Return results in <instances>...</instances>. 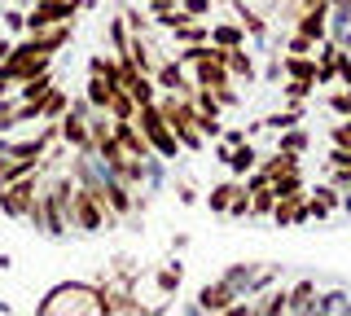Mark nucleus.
Returning a JSON list of instances; mask_svg holds the SVG:
<instances>
[{
	"mask_svg": "<svg viewBox=\"0 0 351 316\" xmlns=\"http://www.w3.org/2000/svg\"><path fill=\"white\" fill-rule=\"evenodd\" d=\"M285 171H299V162H294V154H285V149H281V154H272L268 162H263V176H268V180L285 176Z\"/></svg>",
	"mask_w": 351,
	"mask_h": 316,
	"instance_id": "nucleus-14",
	"label": "nucleus"
},
{
	"mask_svg": "<svg viewBox=\"0 0 351 316\" xmlns=\"http://www.w3.org/2000/svg\"><path fill=\"white\" fill-rule=\"evenodd\" d=\"M80 299H101L106 303V312H114V299H110V290L106 286H84V281H75V286H53L49 294H44V303H40V312L44 316H53V312H93L88 303H80Z\"/></svg>",
	"mask_w": 351,
	"mask_h": 316,
	"instance_id": "nucleus-1",
	"label": "nucleus"
},
{
	"mask_svg": "<svg viewBox=\"0 0 351 316\" xmlns=\"http://www.w3.org/2000/svg\"><path fill=\"white\" fill-rule=\"evenodd\" d=\"M211 40L219 49H241V31L237 27H211Z\"/></svg>",
	"mask_w": 351,
	"mask_h": 316,
	"instance_id": "nucleus-19",
	"label": "nucleus"
},
{
	"mask_svg": "<svg viewBox=\"0 0 351 316\" xmlns=\"http://www.w3.org/2000/svg\"><path fill=\"white\" fill-rule=\"evenodd\" d=\"M132 97H136V106H149L154 101V84H149V75H141V80L136 84H132V88H128Z\"/></svg>",
	"mask_w": 351,
	"mask_h": 316,
	"instance_id": "nucleus-22",
	"label": "nucleus"
},
{
	"mask_svg": "<svg viewBox=\"0 0 351 316\" xmlns=\"http://www.w3.org/2000/svg\"><path fill=\"white\" fill-rule=\"evenodd\" d=\"M75 14H80V0H40V5L27 14V31H53V27H66Z\"/></svg>",
	"mask_w": 351,
	"mask_h": 316,
	"instance_id": "nucleus-3",
	"label": "nucleus"
},
{
	"mask_svg": "<svg viewBox=\"0 0 351 316\" xmlns=\"http://www.w3.org/2000/svg\"><path fill=\"white\" fill-rule=\"evenodd\" d=\"M334 145L351 149V119H347V123H334Z\"/></svg>",
	"mask_w": 351,
	"mask_h": 316,
	"instance_id": "nucleus-29",
	"label": "nucleus"
},
{
	"mask_svg": "<svg viewBox=\"0 0 351 316\" xmlns=\"http://www.w3.org/2000/svg\"><path fill=\"white\" fill-rule=\"evenodd\" d=\"M255 145L250 141H241V145H233V154H228V167L237 171V176H246V171H255Z\"/></svg>",
	"mask_w": 351,
	"mask_h": 316,
	"instance_id": "nucleus-10",
	"label": "nucleus"
},
{
	"mask_svg": "<svg viewBox=\"0 0 351 316\" xmlns=\"http://www.w3.org/2000/svg\"><path fill=\"white\" fill-rule=\"evenodd\" d=\"M5 27H9V31H22V27H27V14H18V9H9V14H5Z\"/></svg>",
	"mask_w": 351,
	"mask_h": 316,
	"instance_id": "nucleus-32",
	"label": "nucleus"
},
{
	"mask_svg": "<svg viewBox=\"0 0 351 316\" xmlns=\"http://www.w3.org/2000/svg\"><path fill=\"white\" fill-rule=\"evenodd\" d=\"M228 211H233V215H250V189H237V198L228 202Z\"/></svg>",
	"mask_w": 351,
	"mask_h": 316,
	"instance_id": "nucleus-27",
	"label": "nucleus"
},
{
	"mask_svg": "<svg viewBox=\"0 0 351 316\" xmlns=\"http://www.w3.org/2000/svg\"><path fill=\"white\" fill-rule=\"evenodd\" d=\"M338 202H343V198H338V189H329V184H325V189H316V198H307V215L321 220V215H329Z\"/></svg>",
	"mask_w": 351,
	"mask_h": 316,
	"instance_id": "nucleus-11",
	"label": "nucleus"
},
{
	"mask_svg": "<svg viewBox=\"0 0 351 316\" xmlns=\"http://www.w3.org/2000/svg\"><path fill=\"white\" fill-rule=\"evenodd\" d=\"M233 198H237V184H215L206 202H211V211H228V202H233Z\"/></svg>",
	"mask_w": 351,
	"mask_h": 316,
	"instance_id": "nucleus-18",
	"label": "nucleus"
},
{
	"mask_svg": "<svg viewBox=\"0 0 351 316\" xmlns=\"http://www.w3.org/2000/svg\"><path fill=\"white\" fill-rule=\"evenodd\" d=\"M303 145H307V136H303V132H290V136H281V149H285V154H299Z\"/></svg>",
	"mask_w": 351,
	"mask_h": 316,
	"instance_id": "nucleus-28",
	"label": "nucleus"
},
{
	"mask_svg": "<svg viewBox=\"0 0 351 316\" xmlns=\"http://www.w3.org/2000/svg\"><path fill=\"white\" fill-rule=\"evenodd\" d=\"M84 114H88V106H80L75 114H66L62 119V136H66V145H75L80 154H93V127H88L93 119H84Z\"/></svg>",
	"mask_w": 351,
	"mask_h": 316,
	"instance_id": "nucleus-4",
	"label": "nucleus"
},
{
	"mask_svg": "<svg viewBox=\"0 0 351 316\" xmlns=\"http://www.w3.org/2000/svg\"><path fill=\"white\" fill-rule=\"evenodd\" d=\"M62 114H66V93H58V88H53L49 97H44V119L53 123V119H62Z\"/></svg>",
	"mask_w": 351,
	"mask_h": 316,
	"instance_id": "nucleus-20",
	"label": "nucleus"
},
{
	"mask_svg": "<svg viewBox=\"0 0 351 316\" xmlns=\"http://www.w3.org/2000/svg\"><path fill=\"white\" fill-rule=\"evenodd\" d=\"M176 286H180V268H162V272H158V290L171 294Z\"/></svg>",
	"mask_w": 351,
	"mask_h": 316,
	"instance_id": "nucleus-25",
	"label": "nucleus"
},
{
	"mask_svg": "<svg viewBox=\"0 0 351 316\" xmlns=\"http://www.w3.org/2000/svg\"><path fill=\"white\" fill-rule=\"evenodd\" d=\"M285 71H290L294 80H312V84H316V75H321V66H316L312 58H290V62H285Z\"/></svg>",
	"mask_w": 351,
	"mask_h": 316,
	"instance_id": "nucleus-16",
	"label": "nucleus"
},
{
	"mask_svg": "<svg viewBox=\"0 0 351 316\" xmlns=\"http://www.w3.org/2000/svg\"><path fill=\"white\" fill-rule=\"evenodd\" d=\"M36 171H27V176H18L14 184H5V189H0V211L5 215H14V220H22V215H31L36 211Z\"/></svg>",
	"mask_w": 351,
	"mask_h": 316,
	"instance_id": "nucleus-2",
	"label": "nucleus"
},
{
	"mask_svg": "<svg viewBox=\"0 0 351 316\" xmlns=\"http://www.w3.org/2000/svg\"><path fill=\"white\" fill-rule=\"evenodd\" d=\"M316 312H351L347 294H325V303H316Z\"/></svg>",
	"mask_w": 351,
	"mask_h": 316,
	"instance_id": "nucleus-23",
	"label": "nucleus"
},
{
	"mask_svg": "<svg viewBox=\"0 0 351 316\" xmlns=\"http://www.w3.org/2000/svg\"><path fill=\"white\" fill-rule=\"evenodd\" d=\"M224 281L241 294V286H246V290L255 286V268H250V264H237V268H228V272H224Z\"/></svg>",
	"mask_w": 351,
	"mask_h": 316,
	"instance_id": "nucleus-15",
	"label": "nucleus"
},
{
	"mask_svg": "<svg viewBox=\"0 0 351 316\" xmlns=\"http://www.w3.org/2000/svg\"><path fill=\"white\" fill-rule=\"evenodd\" d=\"M233 299H237V290L219 277V281H211V286L197 290V312H228V308H233Z\"/></svg>",
	"mask_w": 351,
	"mask_h": 316,
	"instance_id": "nucleus-5",
	"label": "nucleus"
},
{
	"mask_svg": "<svg viewBox=\"0 0 351 316\" xmlns=\"http://www.w3.org/2000/svg\"><path fill=\"white\" fill-rule=\"evenodd\" d=\"M154 80H158L167 93H184V97H189V93L197 88V84H184V75H180V62H167V66H158V71H154Z\"/></svg>",
	"mask_w": 351,
	"mask_h": 316,
	"instance_id": "nucleus-7",
	"label": "nucleus"
},
{
	"mask_svg": "<svg viewBox=\"0 0 351 316\" xmlns=\"http://www.w3.org/2000/svg\"><path fill=\"white\" fill-rule=\"evenodd\" d=\"M119 88L110 80H101V75H93V80H88V106H93V110H110V97H114Z\"/></svg>",
	"mask_w": 351,
	"mask_h": 316,
	"instance_id": "nucleus-8",
	"label": "nucleus"
},
{
	"mask_svg": "<svg viewBox=\"0 0 351 316\" xmlns=\"http://www.w3.org/2000/svg\"><path fill=\"white\" fill-rule=\"evenodd\" d=\"M18 123V110H9V106H0V132H5V127H14Z\"/></svg>",
	"mask_w": 351,
	"mask_h": 316,
	"instance_id": "nucleus-33",
	"label": "nucleus"
},
{
	"mask_svg": "<svg viewBox=\"0 0 351 316\" xmlns=\"http://www.w3.org/2000/svg\"><path fill=\"white\" fill-rule=\"evenodd\" d=\"M49 93H53V75H49V71L36 75V80H27V84L18 88L22 101H36V106H44V97H49Z\"/></svg>",
	"mask_w": 351,
	"mask_h": 316,
	"instance_id": "nucleus-9",
	"label": "nucleus"
},
{
	"mask_svg": "<svg viewBox=\"0 0 351 316\" xmlns=\"http://www.w3.org/2000/svg\"><path fill=\"white\" fill-rule=\"evenodd\" d=\"M312 294H316L312 281L294 286V290H290V312H316V299H312Z\"/></svg>",
	"mask_w": 351,
	"mask_h": 316,
	"instance_id": "nucleus-12",
	"label": "nucleus"
},
{
	"mask_svg": "<svg viewBox=\"0 0 351 316\" xmlns=\"http://www.w3.org/2000/svg\"><path fill=\"white\" fill-rule=\"evenodd\" d=\"M9 53H14V45H9V40H0V62H5Z\"/></svg>",
	"mask_w": 351,
	"mask_h": 316,
	"instance_id": "nucleus-36",
	"label": "nucleus"
},
{
	"mask_svg": "<svg viewBox=\"0 0 351 316\" xmlns=\"http://www.w3.org/2000/svg\"><path fill=\"white\" fill-rule=\"evenodd\" d=\"M228 71H233V75H246V80H255V62H250V53L228 49Z\"/></svg>",
	"mask_w": 351,
	"mask_h": 316,
	"instance_id": "nucleus-17",
	"label": "nucleus"
},
{
	"mask_svg": "<svg viewBox=\"0 0 351 316\" xmlns=\"http://www.w3.org/2000/svg\"><path fill=\"white\" fill-rule=\"evenodd\" d=\"M329 106H334L338 114H347V119H351V88H347V93H338V97H334Z\"/></svg>",
	"mask_w": 351,
	"mask_h": 316,
	"instance_id": "nucleus-31",
	"label": "nucleus"
},
{
	"mask_svg": "<svg viewBox=\"0 0 351 316\" xmlns=\"http://www.w3.org/2000/svg\"><path fill=\"white\" fill-rule=\"evenodd\" d=\"M325 31H329V5H316V9H303L299 14V36L325 40Z\"/></svg>",
	"mask_w": 351,
	"mask_h": 316,
	"instance_id": "nucleus-6",
	"label": "nucleus"
},
{
	"mask_svg": "<svg viewBox=\"0 0 351 316\" xmlns=\"http://www.w3.org/2000/svg\"><path fill=\"white\" fill-rule=\"evenodd\" d=\"M176 40H180V45H206V40H211V27H202V23H180V27H176Z\"/></svg>",
	"mask_w": 351,
	"mask_h": 316,
	"instance_id": "nucleus-13",
	"label": "nucleus"
},
{
	"mask_svg": "<svg viewBox=\"0 0 351 316\" xmlns=\"http://www.w3.org/2000/svg\"><path fill=\"white\" fill-rule=\"evenodd\" d=\"M307 93H312V80H290V88H285V97H290V101H303Z\"/></svg>",
	"mask_w": 351,
	"mask_h": 316,
	"instance_id": "nucleus-26",
	"label": "nucleus"
},
{
	"mask_svg": "<svg viewBox=\"0 0 351 316\" xmlns=\"http://www.w3.org/2000/svg\"><path fill=\"white\" fill-rule=\"evenodd\" d=\"M299 123V110H281V114H268L263 119V127H272V132H285V127Z\"/></svg>",
	"mask_w": 351,
	"mask_h": 316,
	"instance_id": "nucleus-21",
	"label": "nucleus"
},
{
	"mask_svg": "<svg viewBox=\"0 0 351 316\" xmlns=\"http://www.w3.org/2000/svg\"><path fill=\"white\" fill-rule=\"evenodd\" d=\"M312 45H316V40H307V36H294V45H290V49H294V53H307Z\"/></svg>",
	"mask_w": 351,
	"mask_h": 316,
	"instance_id": "nucleus-35",
	"label": "nucleus"
},
{
	"mask_svg": "<svg viewBox=\"0 0 351 316\" xmlns=\"http://www.w3.org/2000/svg\"><path fill=\"white\" fill-rule=\"evenodd\" d=\"M259 312H290V294H285V290L268 294V303H259Z\"/></svg>",
	"mask_w": 351,
	"mask_h": 316,
	"instance_id": "nucleus-24",
	"label": "nucleus"
},
{
	"mask_svg": "<svg viewBox=\"0 0 351 316\" xmlns=\"http://www.w3.org/2000/svg\"><path fill=\"white\" fill-rule=\"evenodd\" d=\"M184 14H189V18H202V14H211V0H184Z\"/></svg>",
	"mask_w": 351,
	"mask_h": 316,
	"instance_id": "nucleus-30",
	"label": "nucleus"
},
{
	"mask_svg": "<svg viewBox=\"0 0 351 316\" xmlns=\"http://www.w3.org/2000/svg\"><path fill=\"white\" fill-rule=\"evenodd\" d=\"M338 75H343V80L351 84V58H347V53H343V49H338Z\"/></svg>",
	"mask_w": 351,
	"mask_h": 316,
	"instance_id": "nucleus-34",
	"label": "nucleus"
}]
</instances>
